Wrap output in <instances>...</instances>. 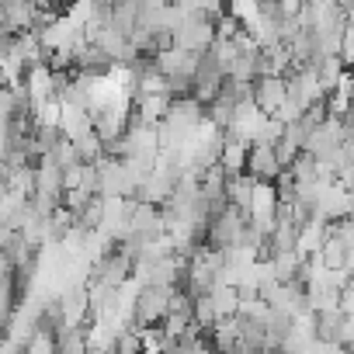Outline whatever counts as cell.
I'll use <instances>...</instances> for the list:
<instances>
[{
  "mask_svg": "<svg viewBox=\"0 0 354 354\" xmlns=\"http://www.w3.org/2000/svg\"><path fill=\"white\" fill-rule=\"evenodd\" d=\"M309 323H313V340L319 347H340L351 316L344 313V306H330V309H313Z\"/></svg>",
  "mask_w": 354,
  "mask_h": 354,
  "instance_id": "cell-4",
  "label": "cell"
},
{
  "mask_svg": "<svg viewBox=\"0 0 354 354\" xmlns=\"http://www.w3.org/2000/svg\"><path fill=\"white\" fill-rule=\"evenodd\" d=\"M243 170L250 177H257V181H274V177L285 170L278 153H274V142L271 139H257L247 146V160H243Z\"/></svg>",
  "mask_w": 354,
  "mask_h": 354,
  "instance_id": "cell-5",
  "label": "cell"
},
{
  "mask_svg": "<svg viewBox=\"0 0 354 354\" xmlns=\"http://www.w3.org/2000/svg\"><path fill=\"white\" fill-rule=\"evenodd\" d=\"M132 271H136V261H132V254L125 250V247H118V243H111L108 250H101L97 257H94V264H91V278L87 281H101V285H125L129 278H132Z\"/></svg>",
  "mask_w": 354,
  "mask_h": 354,
  "instance_id": "cell-3",
  "label": "cell"
},
{
  "mask_svg": "<svg viewBox=\"0 0 354 354\" xmlns=\"http://www.w3.org/2000/svg\"><path fill=\"white\" fill-rule=\"evenodd\" d=\"M97 174H101V198H115V195H132V177L125 170V163L118 156H101L97 160Z\"/></svg>",
  "mask_w": 354,
  "mask_h": 354,
  "instance_id": "cell-7",
  "label": "cell"
},
{
  "mask_svg": "<svg viewBox=\"0 0 354 354\" xmlns=\"http://www.w3.org/2000/svg\"><path fill=\"white\" fill-rule=\"evenodd\" d=\"M247 219H250V212H243L236 205H226V209L212 212V219L205 226V243L212 250H223V247L240 243L243 240V230H247Z\"/></svg>",
  "mask_w": 354,
  "mask_h": 354,
  "instance_id": "cell-2",
  "label": "cell"
},
{
  "mask_svg": "<svg viewBox=\"0 0 354 354\" xmlns=\"http://www.w3.org/2000/svg\"><path fill=\"white\" fill-rule=\"evenodd\" d=\"M250 87H254V104L264 115L274 118L285 108V77L281 73H261V77L250 80Z\"/></svg>",
  "mask_w": 354,
  "mask_h": 354,
  "instance_id": "cell-6",
  "label": "cell"
},
{
  "mask_svg": "<svg viewBox=\"0 0 354 354\" xmlns=\"http://www.w3.org/2000/svg\"><path fill=\"white\" fill-rule=\"evenodd\" d=\"M344 142V129H340V118L337 115H326V118H319L316 125H313V132H309V142H306V149L316 156V160H326L337 146Z\"/></svg>",
  "mask_w": 354,
  "mask_h": 354,
  "instance_id": "cell-8",
  "label": "cell"
},
{
  "mask_svg": "<svg viewBox=\"0 0 354 354\" xmlns=\"http://www.w3.org/2000/svg\"><path fill=\"white\" fill-rule=\"evenodd\" d=\"M243 160H247V142H240L236 136L226 132V142H223V156H219V163L233 174V170H243Z\"/></svg>",
  "mask_w": 354,
  "mask_h": 354,
  "instance_id": "cell-10",
  "label": "cell"
},
{
  "mask_svg": "<svg viewBox=\"0 0 354 354\" xmlns=\"http://www.w3.org/2000/svg\"><path fill=\"white\" fill-rule=\"evenodd\" d=\"M170 295H174V285H153V281L139 285L136 299H132V326L136 330H149V326L160 330L167 306H170Z\"/></svg>",
  "mask_w": 354,
  "mask_h": 354,
  "instance_id": "cell-1",
  "label": "cell"
},
{
  "mask_svg": "<svg viewBox=\"0 0 354 354\" xmlns=\"http://www.w3.org/2000/svg\"><path fill=\"white\" fill-rule=\"evenodd\" d=\"M254 188H257V177H250L247 170H233V174L226 177V198H230V205H236V209H243V212H250Z\"/></svg>",
  "mask_w": 354,
  "mask_h": 354,
  "instance_id": "cell-9",
  "label": "cell"
}]
</instances>
